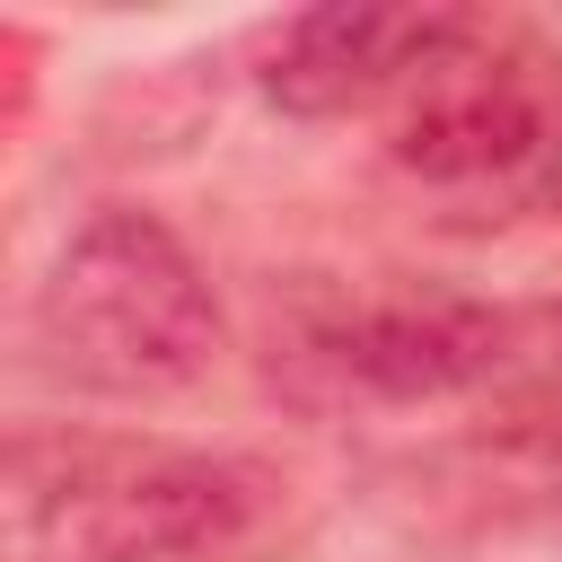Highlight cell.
Returning <instances> with one entry per match:
<instances>
[{"label":"cell","instance_id":"cell-1","mask_svg":"<svg viewBox=\"0 0 562 562\" xmlns=\"http://www.w3.org/2000/svg\"><path fill=\"white\" fill-rule=\"evenodd\" d=\"M228 342L220 290L158 211H97L35 290V360L114 404L184 395Z\"/></svg>","mask_w":562,"mask_h":562},{"label":"cell","instance_id":"cell-2","mask_svg":"<svg viewBox=\"0 0 562 562\" xmlns=\"http://www.w3.org/2000/svg\"><path fill=\"white\" fill-rule=\"evenodd\" d=\"M263 501V465L158 439H70L61 474L18 465V518L35 562H193L237 544Z\"/></svg>","mask_w":562,"mask_h":562},{"label":"cell","instance_id":"cell-3","mask_svg":"<svg viewBox=\"0 0 562 562\" xmlns=\"http://www.w3.org/2000/svg\"><path fill=\"white\" fill-rule=\"evenodd\" d=\"M527 316L474 290H351L272 316V378L299 404H448L509 378Z\"/></svg>","mask_w":562,"mask_h":562},{"label":"cell","instance_id":"cell-4","mask_svg":"<svg viewBox=\"0 0 562 562\" xmlns=\"http://www.w3.org/2000/svg\"><path fill=\"white\" fill-rule=\"evenodd\" d=\"M562 149V44L509 18L457 9V26L386 97V158L430 184H492L553 167Z\"/></svg>","mask_w":562,"mask_h":562},{"label":"cell","instance_id":"cell-5","mask_svg":"<svg viewBox=\"0 0 562 562\" xmlns=\"http://www.w3.org/2000/svg\"><path fill=\"white\" fill-rule=\"evenodd\" d=\"M448 26H457V9H378V0L299 9V18L272 26L255 79L281 114L325 123V114H351V105H386Z\"/></svg>","mask_w":562,"mask_h":562},{"label":"cell","instance_id":"cell-6","mask_svg":"<svg viewBox=\"0 0 562 562\" xmlns=\"http://www.w3.org/2000/svg\"><path fill=\"white\" fill-rule=\"evenodd\" d=\"M553 220H562V211H553ZM527 281H536V290H544V299L562 307V237H553V246H544V255L527 263Z\"/></svg>","mask_w":562,"mask_h":562},{"label":"cell","instance_id":"cell-7","mask_svg":"<svg viewBox=\"0 0 562 562\" xmlns=\"http://www.w3.org/2000/svg\"><path fill=\"white\" fill-rule=\"evenodd\" d=\"M544 211H562V149H553V167H544Z\"/></svg>","mask_w":562,"mask_h":562}]
</instances>
